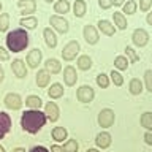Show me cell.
Masks as SVG:
<instances>
[{
	"instance_id": "1",
	"label": "cell",
	"mask_w": 152,
	"mask_h": 152,
	"mask_svg": "<svg viewBox=\"0 0 152 152\" xmlns=\"http://www.w3.org/2000/svg\"><path fill=\"white\" fill-rule=\"evenodd\" d=\"M46 114L41 113L40 109H30L26 111L21 117V127L28 133H38L41 130V127H45L46 124Z\"/></svg>"
},
{
	"instance_id": "2",
	"label": "cell",
	"mask_w": 152,
	"mask_h": 152,
	"mask_svg": "<svg viewBox=\"0 0 152 152\" xmlns=\"http://www.w3.org/2000/svg\"><path fill=\"white\" fill-rule=\"evenodd\" d=\"M28 45V35L24 28H18L13 30L7 35V46L10 51L13 52H21L27 48Z\"/></svg>"
},
{
	"instance_id": "3",
	"label": "cell",
	"mask_w": 152,
	"mask_h": 152,
	"mask_svg": "<svg viewBox=\"0 0 152 152\" xmlns=\"http://www.w3.org/2000/svg\"><path fill=\"white\" fill-rule=\"evenodd\" d=\"M79 51H81L79 43L73 40V41L66 43V45L64 46V49H62V57H64V60L70 62V60L76 59V56H78V52H79Z\"/></svg>"
},
{
	"instance_id": "4",
	"label": "cell",
	"mask_w": 152,
	"mask_h": 152,
	"mask_svg": "<svg viewBox=\"0 0 152 152\" xmlns=\"http://www.w3.org/2000/svg\"><path fill=\"white\" fill-rule=\"evenodd\" d=\"M114 119H116L114 111H113V109H109V108L102 109L100 114H98V124H100V127H103V128L111 127L113 124H114Z\"/></svg>"
},
{
	"instance_id": "5",
	"label": "cell",
	"mask_w": 152,
	"mask_h": 152,
	"mask_svg": "<svg viewBox=\"0 0 152 152\" xmlns=\"http://www.w3.org/2000/svg\"><path fill=\"white\" fill-rule=\"evenodd\" d=\"M76 97H78V100L83 102V103H90L95 97V92H94V89L90 87V86H81V87L78 89Z\"/></svg>"
},
{
	"instance_id": "6",
	"label": "cell",
	"mask_w": 152,
	"mask_h": 152,
	"mask_svg": "<svg viewBox=\"0 0 152 152\" xmlns=\"http://www.w3.org/2000/svg\"><path fill=\"white\" fill-rule=\"evenodd\" d=\"M49 22H51V26L54 27L57 32H60V33H66V32H68V28H70L68 21L64 19V18H60V16H51Z\"/></svg>"
},
{
	"instance_id": "7",
	"label": "cell",
	"mask_w": 152,
	"mask_h": 152,
	"mask_svg": "<svg viewBox=\"0 0 152 152\" xmlns=\"http://www.w3.org/2000/svg\"><path fill=\"white\" fill-rule=\"evenodd\" d=\"M132 40L136 46L142 48V46L147 45V41H149V33H147L144 28H136V30L133 32V35H132Z\"/></svg>"
},
{
	"instance_id": "8",
	"label": "cell",
	"mask_w": 152,
	"mask_h": 152,
	"mask_svg": "<svg viewBox=\"0 0 152 152\" xmlns=\"http://www.w3.org/2000/svg\"><path fill=\"white\" fill-rule=\"evenodd\" d=\"M3 102H5V106L8 109H19L22 106V98L18 94H8Z\"/></svg>"
},
{
	"instance_id": "9",
	"label": "cell",
	"mask_w": 152,
	"mask_h": 152,
	"mask_svg": "<svg viewBox=\"0 0 152 152\" xmlns=\"http://www.w3.org/2000/svg\"><path fill=\"white\" fill-rule=\"evenodd\" d=\"M98 32L94 26H86L84 27V40L89 43V45H95L98 43Z\"/></svg>"
},
{
	"instance_id": "10",
	"label": "cell",
	"mask_w": 152,
	"mask_h": 152,
	"mask_svg": "<svg viewBox=\"0 0 152 152\" xmlns=\"http://www.w3.org/2000/svg\"><path fill=\"white\" fill-rule=\"evenodd\" d=\"M11 70H13V73L16 75L18 78H26L27 76V66H26V64H24V60H21V59L13 60Z\"/></svg>"
},
{
	"instance_id": "11",
	"label": "cell",
	"mask_w": 152,
	"mask_h": 152,
	"mask_svg": "<svg viewBox=\"0 0 152 152\" xmlns=\"http://www.w3.org/2000/svg\"><path fill=\"white\" fill-rule=\"evenodd\" d=\"M45 114H46V119H49L51 122H56L57 119H59V108H57V104L54 102H49L46 103L45 106Z\"/></svg>"
},
{
	"instance_id": "12",
	"label": "cell",
	"mask_w": 152,
	"mask_h": 152,
	"mask_svg": "<svg viewBox=\"0 0 152 152\" xmlns=\"http://www.w3.org/2000/svg\"><path fill=\"white\" fill-rule=\"evenodd\" d=\"M11 128V117L7 113H0V140L7 135Z\"/></svg>"
},
{
	"instance_id": "13",
	"label": "cell",
	"mask_w": 152,
	"mask_h": 152,
	"mask_svg": "<svg viewBox=\"0 0 152 152\" xmlns=\"http://www.w3.org/2000/svg\"><path fill=\"white\" fill-rule=\"evenodd\" d=\"M40 62H41V51L38 49V48H35V49H32L27 54V65L30 66V68H37Z\"/></svg>"
},
{
	"instance_id": "14",
	"label": "cell",
	"mask_w": 152,
	"mask_h": 152,
	"mask_svg": "<svg viewBox=\"0 0 152 152\" xmlns=\"http://www.w3.org/2000/svg\"><path fill=\"white\" fill-rule=\"evenodd\" d=\"M64 81L66 86H75L76 81H78V75H76V70L73 68L71 65L65 66L64 70Z\"/></svg>"
},
{
	"instance_id": "15",
	"label": "cell",
	"mask_w": 152,
	"mask_h": 152,
	"mask_svg": "<svg viewBox=\"0 0 152 152\" xmlns=\"http://www.w3.org/2000/svg\"><path fill=\"white\" fill-rule=\"evenodd\" d=\"M18 7L21 8V11L24 14H30V13H35L37 3H35V0H19Z\"/></svg>"
},
{
	"instance_id": "16",
	"label": "cell",
	"mask_w": 152,
	"mask_h": 152,
	"mask_svg": "<svg viewBox=\"0 0 152 152\" xmlns=\"http://www.w3.org/2000/svg\"><path fill=\"white\" fill-rule=\"evenodd\" d=\"M95 142H97L98 147H102V149H106V147L111 146V135L106 132H102L98 133L97 138H95Z\"/></svg>"
},
{
	"instance_id": "17",
	"label": "cell",
	"mask_w": 152,
	"mask_h": 152,
	"mask_svg": "<svg viewBox=\"0 0 152 152\" xmlns=\"http://www.w3.org/2000/svg\"><path fill=\"white\" fill-rule=\"evenodd\" d=\"M49 79H51V73L46 68L45 70H38V73H37V84H38V87H46V86L49 84Z\"/></svg>"
},
{
	"instance_id": "18",
	"label": "cell",
	"mask_w": 152,
	"mask_h": 152,
	"mask_svg": "<svg viewBox=\"0 0 152 152\" xmlns=\"http://www.w3.org/2000/svg\"><path fill=\"white\" fill-rule=\"evenodd\" d=\"M98 28L108 37H111V35L116 33V27H114L109 21H106V19H100L98 21Z\"/></svg>"
},
{
	"instance_id": "19",
	"label": "cell",
	"mask_w": 152,
	"mask_h": 152,
	"mask_svg": "<svg viewBox=\"0 0 152 152\" xmlns=\"http://www.w3.org/2000/svg\"><path fill=\"white\" fill-rule=\"evenodd\" d=\"M43 35H45V41H46V45L49 46V48H56L57 46V37H56V33L52 28H45L43 30Z\"/></svg>"
},
{
	"instance_id": "20",
	"label": "cell",
	"mask_w": 152,
	"mask_h": 152,
	"mask_svg": "<svg viewBox=\"0 0 152 152\" xmlns=\"http://www.w3.org/2000/svg\"><path fill=\"white\" fill-rule=\"evenodd\" d=\"M48 95H49V98H60L62 95H64V87H62V84L56 83L52 84L49 90H48Z\"/></svg>"
},
{
	"instance_id": "21",
	"label": "cell",
	"mask_w": 152,
	"mask_h": 152,
	"mask_svg": "<svg viewBox=\"0 0 152 152\" xmlns=\"http://www.w3.org/2000/svg\"><path fill=\"white\" fill-rule=\"evenodd\" d=\"M45 66H46V70L49 71V73H52V75H56V73H59L60 71V62L57 60V59H48L46 60V64H45Z\"/></svg>"
},
{
	"instance_id": "22",
	"label": "cell",
	"mask_w": 152,
	"mask_h": 152,
	"mask_svg": "<svg viewBox=\"0 0 152 152\" xmlns=\"http://www.w3.org/2000/svg\"><path fill=\"white\" fill-rule=\"evenodd\" d=\"M86 10H87V7H86V2L84 0H76L75 5H73V13L76 18H83L86 14Z\"/></svg>"
},
{
	"instance_id": "23",
	"label": "cell",
	"mask_w": 152,
	"mask_h": 152,
	"mask_svg": "<svg viewBox=\"0 0 152 152\" xmlns=\"http://www.w3.org/2000/svg\"><path fill=\"white\" fill-rule=\"evenodd\" d=\"M128 89H130V92L133 95H140L142 92V83L138 78H133L130 81V84H128Z\"/></svg>"
},
{
	"instance_id": "24",
	"label": "cell",
	"mask_w": 152,
	"mask_h": 152,
	"mask_svg": "<svg viewBox=\"0 0 152 152\" xmlns=\"http://www.w3.org/2000/svg\"><path fill=\"white\" fill-rule=\"evenodd\" d=\"M26 104H27L30 109H40L41 104H43V102H41L40 97H37V95H30V97H27Z\"/></svg>"
},
{
	"instance_id": "25",
	"label": "cell",
	"mask_w": 152,
	"mask_h": 152,
	"mask_svg": "<svg viewBox=\"0 0 152 152\" xmlns=\"http://www.w3.org/2000/svg\"><path fill=\"white\" fill-rule=\"evenodd\" d=\"M114 24L121 28V30H124V28H127V19L125 16H124V13H119V11H114Z\"/></svg>"
},
{
	"instance_id": "26",
	"label": "cell",
	"mask_w": 152,
	"mask_h": 152,
	"mask_svg": "<svg viewBox=\"0 0 152 152\" xmlns=\"http://www.w3.org/2000/svg\"><path fill=\"white\" fill-rule=\"evenodd\" d=\"M78 68L79 70H90L92 68V59L89 56H81L78 59Z\"/></svg>"
},
{
	"instance_id": "27",
	"label": "cell",
	"mask_w": 152,
	"mask_h": 152,
	"mask_svg": "<svg viewBox=\"0 0 152 152\" xmlns=\"http://www.w3.org/2000/svg\"><path fill=\"white\" fill-rule=\"evenodd\" d=\"M68 10H70L68 0H59V2H56V5H54V11L56 13L65 14V13H68Z\"/></svg>"
},
{
	"instance_id": "28",
	"label": "cell",
	"mask_w": 152,
	"mask_h": 152,
	"mask_svg": "<svg viewBox=\"0 0 152 152\" xmlns=\"http://www.w3.org/2000/svg\"><path fill=\"white\" fill-rule=\"evenodd\" d=\"M21 26L24 28H35L38 26V19L35 16H28V18H22L21 19Z\"/></svg>"
},
{
	"instance_id": "29",
	"label": "cell",
	"mask_w": 152,
	"mask_h": 152,
	"mask_svg": "<svg viewBox=\"0 0 152 152\" xmlns=\"http://www.w3.org/2000/svg\"><path fill=\"white\" fill-rule=\"evenodd\" d=\"M141 125L147 128V130H152V113L146 111L141 114Z\"/></svg>"
},
{
	"instance_id": "30",
	"label": "cell",
	"mask_w": 152,
	"mask_h": 152,
	"mask_svg": "<svg viewBox=\"0 0 152 152\" xmlns=\"http://www.w3.org/2000/svg\"><path fill=\"white\" fill-rule=\"evenodd\" d=\"M52 138H54L56 141L66 140V130H65L64 127H56L54 130H52Z\"/></svg>"
},
{
	"instance_id": "31",
	"label": "cell",
	"mask_w": 152,
	"mask_h": 152,
	"mask_svg": "<svg viewBox=\"0 0 152 152\" xmlns=\"http://www.w3.org/2000/svg\"><path fill=\"white\" fill-rule=\"evenodd\" d=\"M114 66L119 70H127L128 68V60H127V57H124V56H117L116 59H114Z\"/></svg>"
},
{
	"instance_id": "32",
	"label": "cell",
	"mask_w": 152,
	"mask_h": 152,
	"mask_svg": "<svg viewBox=\"0 0 152 152\" xmlns=\"http://www.w3.org/2000/svg\"><path fill=\"white\" fill-rule=\"evenodd\" d=\"M78 141L76 140H68L64 144V147H62V149H64V152H76L78 151Z\"/></svg>"
},
{
	"instance_id": "33",
	"label": "cell",
	"mask_w": 152,
	"mask_h": 152,
	"mask_svg": "<svg viewBox=\"0 0 152 152\" xmlns=\"http://www.w3.org/2000/svg\"><path fill=\"white\" fill-rule=\"evenodd\" d=\"M136 2L135 0H128V2L124 3V13H127V14H135L136 11Z\"/></svg>"
},
{
	"instance_id": "34",
	"label": "cell",
	"mask_w": 152,
	"mask_h": 152,
	"mask_svg": "<svg viewBox=\"0 0 152 152\" xmlns=\"http://www.w3.org/2000/svg\"><path fill=\"white\" fill-rule=\"evenodd\" d=\"M8 27H10V14L8 13L0 14V32L8 30Z\"/></svg>"
},
{
	"instance_id": "35",
	"label": "cell",
	"mask_w": 152,
	"mask_h": 152,
	"mask_svg": "<svg viewBox=\"0 0 152 152\" xmlns=\"http://www.w3.org/2000/svg\"><path fill=\"white\" fill-rule=\"evenodd\" d=\"M97 84H98L102 89H106L108 86H109V79H108V76L104 75V73H100V75L97 76Z\"/></svg>"
},
{
	"instance_id": "36",
	"label": "cell",
	"mask_w": 152,
	"mask_h": 152,
	"mask_svg": "<svg viewBox=\"0 0 152 152\" xmlns=\"http://www.w3.org/2000/svg\"><path fill=\"white\" fill-rule=\"evenodd\" d=\"M109 76H111V81H113L116 86H122V84H124V78H122V75L119 73V71H114V70H113Z\"/></svg>"
},
{
	"instance_id": "37",
	"label": "cell",
	"mask_w": 152,
	"mask_h": 152,
	"mask_svg": "<svg viewBox=\"0 0 152 152\" xmlns=\"http://www.w3.org/2000/svg\"><path fill=\"white\" fill-rule=\"evenodd\" d=\"M144 81H146V89L152 94V70H147L144 73Z\"/></svg>"
},
{
	"instance_id": "38",
	"label": "cell",
	"mask_w": 152,
	"mask_h": 152,
	"mask_svg": "<svg viewBox=\"0 0 152 152\" xmlns=\"http://www.w3.org/2000/svg\"><path fill=\"white\" fill-rule=\"evenodd\" d=\"M125 52H127V56L130 57L132 62H138V60H140V56L136 54V51L133 49L132 46H127V48H125Z\"/></svg>"
},
{
	"instance_id": "39",
	"label": "cell",
	"mask_w": 152,
	"mask_h": 152,
	"mask_svg": "<svg viewBox=\"0 0 152 152\" xmlns=\"http://www.w3.org/2000/svg\"><path fill=\"white\" fill-rule=\"evenodd\" d=\"M152 7V0H140V8L141 11H149Z\"/></svg>"
},
{
	"instance_id": "40",
	"label": "cell",
	"mask_w": 152,
	"mask_h": 152,
	"mask_svg": "<svg viewBox=\"0 0 152 152\" xmlns=\"http://www.w3.org/2000/svg\"><path fill=\"white\" fill-rule=\"evenodd\" d=\"M98 5H100V8L108 10V8L113 7V2H111V0H98Z\"/></svg>"
},
{
	"instance_id": "41",
	"label": "cell",
	"mask_w": 152,
	"mask_h": 152,
	"mask_svg": "<svg viewBox=\"0 0 152 152\" xmlns=\"http://www.w3.org/2000/svg\"><path fill=\"white\" fill-rule=\"evenodd\" d=\"M8 59H10V52L0 46V60H8Z\"/></svg>"
},
{
	"instance_id": "42",
	"label": "cell",
	"mask_w": 152,
	"mask_h": 152,
	"mask_svg": "<svg viewBox=\"0 0 152 152\" xmlns=\"http://www.w3.org/2000/svg\"><path fill=\"white\" fill-rule=\"evenodd\" d=\"M144 141L147 142V144L152 146V130H149V132L144 133Z\"/></svg>"
},
{
	"instance_id": "43",
	"label": "cell",
	"mask_w": 152,
	"mask_h": 152,
	"mask_svg": "<svg viewBox=\"0 0 152 152\" xmlns=\"http://www.w3.org/2000/svg\"><path fill=\"white\" fill-rule=\"evenodd\" d=\"M30 152H49L46 149V147H43V146H35V147H32Z\"/></svg>"
},
{
	"instance_id": "44",
	"label": "cell",
	"mask_w": 152,
	"mask_h": 152,
	"mask_svg": "<svg viewBox=\"0 0 152 152\" xmlns=\"http://www.w3.org/2000/svg\"><path fill=\"white\" fill-rule=\"evenodd\" d=\"M51 152H64V149H62L60 146H57V144H56V146H52V147H51Z\"/></svg>"
},
{
	"instance_id": "45",
	"label": "cell",
	"mask_w": 152,
	"mask_h": 152,
	"mask_svg": "<svg viewBox=\"0 0 152 152\" xmlns=\"http://www.w3.org/2000/svg\"><path fill=\"white\" fill-rule=\"evenodd\" d=\"M3 79H5V70H3V66L0 65V83H2Z\"/></svg>"
},
{
	"instance_id": "46",
	"label": "cell",
	"mask_w": 152,
	"mask_h": 152,
	"mask_svg": "<svg viewBox=\"0 0 152 152\" xmlns=\"http://www.w3.org/2000/svg\"><path fill=\"white\" fill-rule=\"evenodd\" d=\"M113 5H116V7H119V5H124L125 3V0H111Z\"/></svg>"
},
{
	"instance_id": "47",
	"label": "cell",
	"mask_w": 152,
	"mask_h": 152,
	"mask_svg": "<svg viewBox=\"0 0 152 152\" xmlns=\"http://www.w3.org/2000/svg\"><path fill=\"white\" fill-rule=\"evenodd\" d=\"M146 21H147V24H149V26H152V13H149V14H147Z\"/></svg>"
},
{
	"instance_id": "48",
	"label": "cell",
	"mask_w": 152,
	"mask_h": 152,
	"mask_svg": "<svg viewBox=\"0 0 152 152\" xmlns=\"http://www.w3.org/2000/svg\"><path fill=\"white\" fill-rule=\"evenodd\" d=\"M13 152H26V151H24V149H22V147H16V149H14Z\"/></svg>"
},
{
	"instance_id": "49",
	"label": "cell",
	"mask_w": 152,
	"mask_h": 152,
	"mask_svg": "<svg viewBox=\"0 0 152 152\" xmlns=\"http://www.w3.org/2000/svg\"><path fill=\"white\" fill-rule=\"evenodd\" d=\"M86 152H98V151H97V149H87Z\"/></svg>"
},
{
	"instance_id": "50",
	"label": "cell",
	"mask_w": 152,
	"mask_h": 152,
	"mask_svg": "<svg viewBox=\"0 0 152 152\" xmlns=\"http://www.w3.org/2000/svg\"><path fill=\"white\" fill-rule=\"evenodd\" d=\"M0 152H5V149H3V146H0Z\"/></svg>"
},
{
	"instance_id": "51",
	"label": "cell",
	"mask_w": 152,
	"mask_h": 152,
	"mask_svg": "<svg viewBox=\"0 0 152 152\" xmlns=\"http://www.w3.org/2000/svg\"><path fill=\"white\" fill-rule=\"evenodd\" d=\"M45 2H48V3H51V2H54V0H45Z\"/></svg>"
},
{
	"instance_id": "52",
	"label": "cell",
	"mask_w": 152,
	"mask_h": 152,
	"mask_svg": "<svg viewBox=\"0 0 152 152\" xmlns=\"http://www.w3.org/2000/svg\"><path fill=\"white\" fill-rule=\"evenodd\" d=\"M0 11H2V2H0Z\"/></svg>"
}]
</instances>
